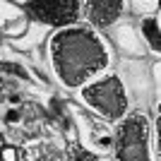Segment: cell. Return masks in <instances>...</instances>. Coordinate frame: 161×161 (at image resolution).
<instances>
[{
    "label": "cell",
    "mask_w": 161,
    "mask_h": 161,
    "mask_svg": "<svg viewBox=\"0 0 161 161\" xmlns=\"http://www.w3.org/2000/svg\"><path fill=\"white\" fill-rule=\"evenodd\" d=\"M24 14L39 27L65 29L80 24L82 0H29L24 3Z\"/></svg>",
    "instance_id": "obj_4"
},
{
    "label": "cell",
    "mask_w": 161,
    "mask_h": 161,
    "mask_svg": "<svg viewBox=\"0 0 161 161\" xmlns=\"http://www.w3.org/2000/svg\"><path fill=\"white\" fill-rule=\"evenodd\" d=\"M115 161H152V123L140 108L130 111L113 130Z\"/></svg>",
    "instance_id": "obj_3"
},
{
    "label": "cell",
    "mask_w": 161,
    "mask_h": 161,
    "mask_svg": "<svg viewBox=\"0 0 161 161\" xmlns=\"http://www.w3.org/2000/svg\"><path fill=\"white\" fill-rule=\"evenodd\" d=\"M0 161H19V147L7 142L5 147L0 149Z\"/></svg>",
    "instance_id": "obj_7"
},
{
    "label": "cell",
    "mask_w": 161,
    "mask_h": 161,
    "mask_svg": "<svg viewBox=\"0 0 161 161\" xmlns=\"http://www.w3.org/2000/svg\"><path fill=\"white\" fill-rule=\"evenodd\" d=\"M77 99L89 113L103 123H118L130 113V96L118 75L106 72L77 89Z\"/></svg>",
    "instance_id": "obj_2"
},
{
    "label": "cell",
    "mask_w": 161,
    "mask_h": 161,
    "mask_svg": "<svg viewBox=\"0 0 161 161\" xmlns=\"http://www.w3.org/2000/svg\"><path fill=\"white\" fill-rule=\"evenodd\" d=\"M48 65L63 89L77 92L92 80L106 75L111 65V53L96 29H92L89 24H72L51 34Z\"/></svg>",
    "instance_id": "obj_1"
},
{
    "label": "cell",
    "mask_w": 161,
    "mask_h": 161,
    "mask_svg": "<svg viewBox=\"0 0 161 161\" xmlns=\"http://www.w3.org/2000/svg\"><path fill=\"white\" fill-rule=\"evenodd\" d=\"M14 3H22V5H24V3H29V0H14Z\"/></svg>",
    "instance_id": "obj_10"
},
{
    "label": "cell",
    "mask_w": 161,
    "mask_h": 161,
    "mask_svg": "<svg viewBox=\"0 0 161 161\" xmlns=\"http://www.w3.org/2000/svg\"><path fill=\"white\" fill-rule=\"evenodd\" d=\"M154 152L161 156V113L154 120Z\"/></svg>",
    "instance_id": "obj_8"
},
{
    "label": "cell",
    "mask_w": 161,
    "mask_h": 161,
    "mask_svg": "<svg viewBox=\"0 0 161 161\" xmlns=\"http://www.w3.org/2000/svg\"><path fill=\"white\" fill-rule=\"evenodd\" d=\"M125 14V0H82V17L96 31L115 27Z\"/></svg>",
    "instance_id": "obj_5"
},
{
    "label": "cell",
    "mask_w": 161,
    "mask_h": 161,
    "mask_svg": "<svg viewBox=\"0 0 161 161\" xmlns=\"http://www.w3.org/2000/svg\"><path fill=\"white\" fill-rule=\"evenodd\" d=\"M142 36L147 39V43L152 46V51H161V34H159V29H156L154 19L142 22Z\"/></svg>",
    "instance_id": "obj_6"
},
{
    "label": "cell",
    "mask_w": 161,
    "mask_h": 161,
    "mask_svg": "<svg viewBox=\"0 0 161 161\" xmlns=\"http://www.w3.org/2000/svg\"><path fill=\"white\" fill-rule=\"evenodd\" d=\"M5 144H7V140H5V135H3V132H0V149H3V147H5Z\"/></svg>",
    "instance_id": "obj_9"
}]
</instances>
